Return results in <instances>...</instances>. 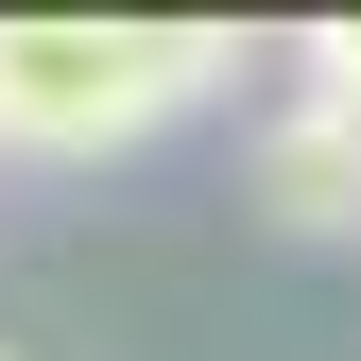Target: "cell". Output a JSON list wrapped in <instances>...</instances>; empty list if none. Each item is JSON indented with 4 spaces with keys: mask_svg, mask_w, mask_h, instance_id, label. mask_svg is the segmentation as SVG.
<instances>
[{
    "mask_svg": "<svg viewBox=\"0 0 361 361\" xmlns=\"http://www.w3.org/2000/svg\"><path fill=\"white\" fill-rule=\"evenodd\" d=\"M241 69L207 18H0V155H121Z\"/></svg>",
    "mask_w": 361,
    "mask_h": 361,
    "instance_id": "cell-1",
    "label": "cell"
},
{
    "mask_svg": "<svg viewBox=\"0 0 361 361\" xmlns=\"http://www.w3.org/2000/svg\"><path fill=\"white\" fill-rule=\"evenodd\" d=\"M258 207L310 224V241H344L361 224V104H293L276 138H258Z\"/></svg>",
    "mask_w": 361,
    "mask_h": 361,
    "instance_id": "cell-2",
    "label": "cell"
}]
</instances>
